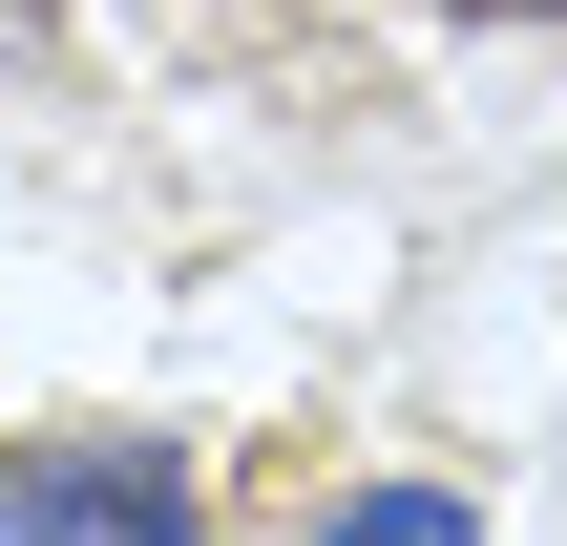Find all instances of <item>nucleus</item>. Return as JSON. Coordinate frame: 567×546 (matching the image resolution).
Here are the masks:
<instances>
[{
    "instance_id": "obj_2",
    "label": "nucleus",
    "mask_w": 567,
    "mask_h": 546,
    "mask_svg": "<svg viewBox=\"0 0 567 546\" xmlns=\"http://www.w3.org/2000/svg\"><path fill=\"white\" fill-rule=\"evenodd\" d=\"M316 546H484L442 484H358V505H316Z\"/></svg>"
},
{
    "instance_id": "obj_3",
    "label": "nucleus",
    "mask_w": 567,
    "mask_h": 546,
    "mask_svg": "<svg viewBox=\"0 0 567 546\" xmlns=\"http://www.w3.org/2000/svg\"><path fill=\"white\" fill-rule=\"evenodd\" d=\"M0 63H63V0H0Z\"/></svg>"
},
{
    "instance_id": "obj_4",
    "label": "nucleus",
    "mask_w": 567,
    "mask_h": 546,
    "mask_svg": "<svg viewBox=\"0 0 567 546\" xmlns=\"http://www.w3.org/2000/svg\"><path fill=\"white\" fill-rule=\"evenodd\" d=\"M484 21H567V0H484Z\"/></svg>"
},
{
    "instance_id": "obj_1",
    "label": "nucleus",
    "mask_w": 567,
    "mask_h": 546,
    "mask_svg": "<svg viewBox=\"0 0 567 546\" xmlns=\"http://www.w3.org/2000/svg\"><path fill=\"white\" fill-rule=\"evenodd\" d=\"M0 546H210V505L168 442L84 421V442H0Z\"/></svg>"
}]
</instances>
